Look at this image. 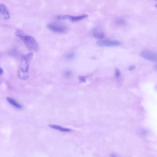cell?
Here are the masks:
<instances>
[{"instance_id": "277c9868", "label": "cell", "mask_w": 157, "mask_h": 157, "mask_svg": "<svg viewBox=\"0 0 157 157\" xmlns=\"http://www.w3.org/2000/svg\"><path fill=\"white\" fill-rule=\"evenodd\" d=\"M140 55L143 58L151 61H156L157 60V54L155 52L146 50L141 52Z\"/></svg>"}, {"instance_id": "e0dca14e", "label": "cell", "mask_w": 157, "mask_h": 157, "mask_svg": "<svg viewBox=\"0 0 157 157\" xmlns=\"http://www.w3.org/2000/svg\"><path fill=\"white\" fill-rule=\"evenodd\" d=\"M3 71L1 67H0V76L3 74Z\"/></svg>"}, {"instance_id": "8fae6325", "label": "cell", "mask_w": 157, "mask_h": 157, "mask_svg": "<svg viewBox=\"0 0 157 157\" xmlns=\"http://www.w3.org/2000/svg\"><path fill=\"white\" fill-rule=\"evenodd\" d=\"M116 23L118 25H123L125 24V21L123 19H119L116 20Z\"/></svg>"}, {"instance_id": "ba28073f", "label": "cell", "mask_w": 157, "mask_h": 157, "mask_svg": "<svg viewBox=\"0 0 157 157\" xmlns=\"http://www.w3.org/2000/svg\"><path fill=\"white\" fill-rule=\"evenodd\" d=\"M49 126L51 128L59 130L62 132H71L72 130L71 129L62 127L57 125L50 124L49 125Z\"/></svg>"}, {"instance_id": "3957f363", "label": "cell", "mask_w": 157, "mask_h": 157, "mask_svg": "<svg viewBox=\"0 0 157 157\" xmlns=\"http://www.w3.org/2000/svg\"><path fill=\"white\" fill-rule=\"evenodd\" d=\"M47 27L53 32L57 33H63L67 30L65 26L57 23H50L47 25Z\"/></svg>"}, {"instance_id": "9a60e30c", "label": "cell", "mask_w": 157, "mask_h": 157, "mask_svg": "<svg viewBox=\"0 0 157 157\" xmlns=\"http://www.w3.org/2000/svg\"><path fill=\"white\" fill-rule=\"evenodd\" d=\"M72 73L70 72L67 71L66 72L65 75L66 77H70Z\"/></svg>"}, {"instance_id": "30bf717a", "label": "cell", "mask_w": 157, "mask_h": 157, "mask_svg": "<svg viewBox=\"0 0 157 157\" xmlns=\"http://www.w3.org/2000/svg\"><path fill=\"white\" fill-rule=\"evenodd\" d=\"M93 36L94 38L96 39H102L104 37L105 34L102 32L95 31L93 33Z\"/></svg>"}, {"instance_id": "ac0fdd59", "label": "cell", "mask_w": 157, "mask_h": 157, "mask_svg": "<svg viewBox=\"0 0 157 157\" xmlns=\"http://www.w3.org/2000/svg\"><path fill=\"white\" fill-rule=\"evenodd\" d=\"M111 157H117L116 155L114 154H112L111 155Z\"/></svg>"}, {"instance_id": "7a4b0ae2", "label": "cell", "mask_w": 157, "mask_h": 157, "mask_svg": "<svg viewBox=\"0 0 157 157\" xmlns=\"http://www.w3.org/2000/svg\"><path fill=\"white\" fill-rule=\"evenodd\" d=\"M15 35L23 42L27 48L30 51H37L39 49V45L33 36L25 35L22 31L18 30Z\"/></svg>"}, {"instance_id": "6da1fadb", "label": "cell", "mask_w": 157, "mask_h": 157, "mask_svg": "<svg viewBox=\"0 0 157 157\" xmlns=\"http://www.w3.org/2000/svg\"><path fill=\"white\" fill-rule=\"evenodd\" d=\"M33 56V54L31 53L22 56L21 61L18 71V76L21 79L25 80L28 78L29 64Z\"/></svg>"}, {"instance_id": "7c38bea8", "label": "cell", "mask_w": 157, "mask_h": 157, "mask_svg": "<svg viewBox=\"0 0 157 157\" xmlns=\"http://www.w3.org/2000/svg\"><path fill=\"white\" fill-rule=\"evenodd\" d=\"M121 72H120V70L118 68H116L115 70V76H116V77L118 78L121 76Z\"/></svg>"}, {"instance_id": "4fadbf2b", "label": "cell", "mask_w": 157, "mask_h": 157, "mask_svg": "<svg viewBox=\"0 0 157 157\" xmlns=\"http://www.w3.org/2000/svg\"><path fill=\"white\" fill-rule=\"evenodd\" d=\"M74 53H70L68 54L66 56V58L67 59H71L74 57Z\"/></svg>"}, {"instance_id": "9c48e42d", "label": "cell", "mask_w": 157, "mask_h": 157, "mask_svg": "<svg viewBox=\"0 0 157 157\" xmlns=\"http://www.w3.org/2000/svg\"><path fill=\"white\" fill-rule=\"evenodd\" d=\"M6 99L10 104H11L15 108L19 109H22L23 106L21 105L18 103L14 98L10 97H7L6 98Z\"/></svg>"}, {"instance_id": "8992f818", "label": "cell", "mask_w": 157, "mask_h": 157, "mask_svg": "<svg viewBox=\"0 0 157 157\" xmlns=\"http://www.w3.org/2000/svg\"><path fill=\"white\" fill-rule=\"evenodd\" d=\"M0 13L3 15L4 19L8 20L10 18V14L8 9L5 5L0 4Z\"/></svg>"}, {"instance_id": "5b68a950", "label": "cell", "mask_w": 157, "mask_h": 157, "mask_svg": "<svg viewBox=\"0 0 157 157\" xmlns=\"http://www.w3.org/2000/svg\"><path fill=\"white\" fill-rule=\"evenodd\" d=\"M98 45L101 47L118 46L121 44L119 41L109 39L99 40L97 42Z\"/></svg>"}, {"instance_id": "52a82bcc", "label": "cell", "mask_w": 157, "mask_h": 157, "mask_svg": "<svg viewBox=\"0 0 157 157\" xmlns=\"http://www.w3.org/2000/svg\"><path fill=\"white\" fill-rule=\"evenodd\" d=\"M67 17V19H69L72 22H76L87 17L88 15L87 14H84L77 16H72L68 15Z\"/></svg>"}, {"instance_id": "5bb4252c", "label": "cell", "mask_w": 157, "mask_h": 157, "mask_svg": "<svg viewBox=\"0 0 157 157\" xmlns=\"http://www.w3.org/2000/svg\"><path fill=\"white\" fill-rule=\"evenodd\" d=\"M136 68V67L134 65H132L129 66L128 67V70L130 71H132L135 70Z\"/></svg>"}, {"instance_id": "2e32d148", "label": "cell", "mask_w": 157, "mask_h": 157, "mask_svg": "<svg viewBox=\"0 0 157 157\" xmlns=\"http://www.w3.org/2000/svg\"><path fill=\"white\" fill-rule=\"evenodd\" d=\"M79 80L82 82H85L86 81V79L84 77L81 76L79 77Z\"/></svg>"}]
</instances>
